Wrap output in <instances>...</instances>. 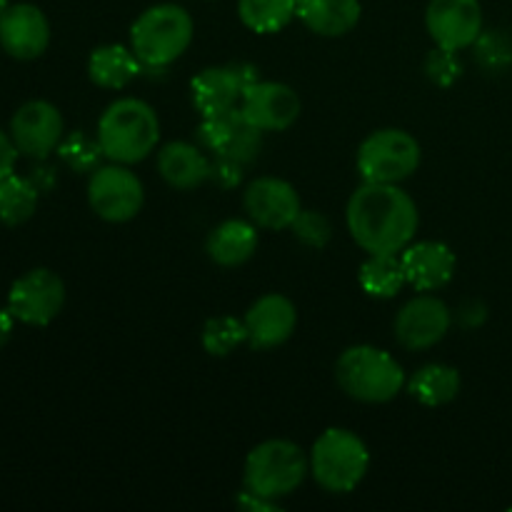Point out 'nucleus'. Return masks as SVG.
Wrapping results in <instances>:
<instances>
[{
  "mask_svg": "<svg viewBox=\"0 0 512 512\" xmlns=\"http://www.w3.org/2000/svg\"><path fill=\"white\" fill-rule=\"evenodd\" d=\"M258 225L253 220L230 218L210 230L205 253L220 268H238L258 253Z\"/></svg>",
  "mask_w": 512,
  "mask_h": 512,
  "instance_id": "aec40b11",
  "label": "nucleus"
},
{
  "mask_svg": "<svg viewBox=\"0 0 512 512\" xmlns=\"http://www.w3.org/2000/svg\"><path fill=\"white\" fill-rule=\"evenodd\" d=\"M10 138L25 158H48L65 138L63 115L48 100H30L15 110L10 120Z\"/></svg>",
  "mask_w": 512,
  "mask_h": 512,
  "instance_id": "9b49d317",
  "label": "nucleus"
},
{
  "mask_svg": "<svg viewBox=\"0 0 512 512\" xmlns=\"http://www.w3.org/2000/svg\"><path fill=\"white\" fill-rule=\"evenodd\" d=\"M203 348L213 358H228L230 353L248 343V330L243 320L233 315H215L203 325Z\"/></svg>",
  "mask_w": 512,
  "mask_h": 512,
  "instance_id": "bb28decb",
  "label": "nucleus"
},
{
  "mask_svg": "<svg viewBox=\"0 0 512 512\" xmlns=\"http://www.w3.org/2000/svg\"><path fill=\"white\" fill-rule=\"evenodd\" d=\"M50 23L38 5L15 3L0 13V48L15 60H35L48 50Z\"/></svg>",
  "mask_w": 512,
  "mask_h": 512,
  "instance_id": "dca6fc26",
  "label": "nucleus"
},
{
  "mask_svg": "<svg viewBox=\"0 0 512 512\" xmlns=\"http://www.w3.org/2000/svg\"><path fill=\"white\" fill-rule=\"evenodd\" d=\"M248 125L245 120L243 110L238 108H230L223 110V113H213V115H203V123L198 128V143L200 148L210 150V153H223L225 148L230 145V140L240 133V130Z\"/></svg>",
  "mask_w": 512,
  "mask_h": 512,
  "instance_id": "cd10ccee",
  "label": "nucleus"
},
{
  "mask_svg": "<svg viewBox=\"0 0 512 512\" xmlns=\"http://www.w3.org/2000/svg\"><path fill=\"white\" fill-rule=\"evenodd\" d=\"M213 160L205 158L203 148L185 140H175L160 148L158 153V173L170 188L175 190H195L210 180Z\"/></svg>",
  "mask_w": 512,
  "mask_h": 512,
  "instance_id": "6ab92c4d",
  "label": "nucleus"
},
{
  "mask_svg": "<svg viewBox=\"0 0 512 512\" xmlns=\"http://www.w3.org/2000/svg\"><path fill=\"white\" fill-rule=\"evenodd\" d=\"M335 380L348 398L365 405H383L408 385L403 365L375 345H353L335 363Z\"/></svg>",
  "mask_w": 512,
  "mask_h": 512,
  "instance_id": "7ed1b4c3",
  "label": "nucleus"
},
{
  "mask_svg": "<svg viewBox=\"0 0 512 512\" xmlns=\"http://www.w3.org/2000/svg\"><path fill=\"white\" fill-rule=\"evenodd\" d=\"M290 230H293V235L300 243L318 250L325 248V245L330 243V238H333V225H330V220L325 218L323 213H318V210H300V215L295 218V223L290 225Z\"/></svg>",
  "mask_w": 512,
  "mask_h": 512,
  "instance_id": "c756f323",
  "label": "nucleus"
},
{
  "mask_svg": "<svg viewBox=\"0 0 512 512\" xmlns=\"http://www.w3.org/2000/svg\"><path fill=\"white\" fill-rule=\"evenodd\" d=\"M405 278L418 293L445 288L455 275V253L440 240H418L400 253Z\"/></svg>",
  "mask_w": 512,
  "mask_h": 512,
  "instance_id": "a211bd4d",
  "label": "nucleus"
},
{
  "mask_svg": "<svg viewBox=\"0 0 512 512\" xmlns=\"http://www.w3.org/2000/svg\"><path fill=\"white\" fill-rule=\"evenodd\" d=\"M460 385L463 380H460L458 368L445 363H428L415 370L413 378L408 380V393L425 408H440L458 398Z\"/></svg>",
  "mask_w": 512,
  "mask_h": 512,
  "instance_id": "5701e85b",
  "label": "nucleus"
},
{
  "mask_svg": "<svg viewBox=\"0 0 512 512\" xmlns=\"http://www.w3.org/2000/svg\"><path fill=\"white\" fill-rule=\"evenodd\" d=\"M258 68L250 63H230L205 68L190 83L193 105L200 115L223 113V110L238 108L245 90L258 83Z\"/></svg>",
  "mask_w": 512,
  "mask_h": 512,
  "instance_id": "f8f14e48",
  "label": "nucleus"
},
{
  "mask_svg": "<svg viewBox=\"0 0 512 512\" xmlns=\"http://www.w3.org/2000/svg\"><path fill=\"white\" fill-rule=\"evenodd\" d=\"M345 225L368 255H398L420 228L415 200L400 185L363 183L348 200Z\"/></svg>",
  "mask_w": 512,
  "mask_h": 512,
  "instance_id": "f257e3e1",
  "label": "nucleus"
},
{
  "mask_svg": "<svg viewBox=\"0 0 512 512\" xmlns=\"http://www.w3.org/2000/svg\"><path fill=\"white\" fill-rule=\"evenodd\" d=\"M140 68L143 65H140L133 48H125L118 43L100 45L88 58V78L105 90H123L125 85L138 78Z\"/></svg>",
  "mask_w": 512,
  "mask_h": 512,
  "instance_id": "4be33fe9",
  "label": "nucleus"
},
{
  "mask_svg": "<svg viewBox=\"0 0 512 512\" xmlns=\"http://www.w3.org/2000/svg\"><path fill=\"white\" fill-rule=\"evenodd\" d=\"M360 0H298L300 23L323 38L348 35L360 23Z\"/></svg>",
  "mask_w": 512,
  "mask_h": 512,
  "instance_id": "412c9836",
  "label": "nucleus"
},
{
  "mask_svg": "<svg viewBox=\"0 0 512 512\" xmlns=\"http://www.w3.org/2000/svg\"><path fill=\"white\" fill-rule=\"evenodd\" d=\"M243 205L248 218L265 230H290L303 210L300 195L288 180L263 175L245 188Z\"/></svg>",
  "mask_w": 512,
  "mask_h": 512,
  "instance_id": "2eb2a0df",
  "label": "nucleus"
},
{
  "mask_svg": "<svg viewBox=\"0 0 512 512\" xmlns=\"http://www.w3.org/2000/svg\"><path fill=\"white\" fill-rule=\"evenodd\" d=\"M238 18L258 35L280 33L298 18V0H240Z\"/></svg>",
  "mask_w": 512,
  "mask_h": 512,
  "instance_id": "393cba45",
  "label": "nucleus"
},
{
  "mask_svg": "<svg viewBox=\"0 0 512 512\" xmlns=\"http://www.w3.org/2000/svg\"><path fill=\"white\" fill-rule=\"evenodd\" d=\"M310 475V458L293 440H265L245 458V490L263 498L280 500L293 495Z\"/></svg>",
  "mask_w": 512,
  "mask_h": 512,
  "instance_id": "423d86ee",
  "label": "nucleus"
},
{
  "mask_svg": "<svg viewBox=\"0 0 512 512\" xmlns=\"http://www.w3.org/2000/svg\"><path fill=\"white\" fill-rule=\"evenodd\" d=\"M5 8H8V0H0V13H3Z\"/></svg>",
  "mask_w": 512,
  "mask_h": 512,
  "instance_id": "e433bc0d",
  "label": "nucleus"
},
{
  "mask_svg": "<svg viewBox=\"0 0 512 512\" xmlns=\"http://www.w3.org/2000/svg\"><path fill=\"white\" fill-rule=\"evenodd\" d=\"M240 110L253 128L263 133H280L300 118L303 103L290 85L278 80H258L245 90Z\"/></svg>",
  "mask_w": 512,
  "mask_h": 512,
  "instance_id": "4468645a",
  "label": "nucleus"
},
{
  "mask_svg": "<svg viewBox=\"0 0 512 512\" xmlns=\"http://www.w3.org/2000/svg\"><path fill=\"white\" fill-rule=\"evenodd\" d=\"M425 28L435 48L460 53L478 43L483 35V8L478 0H430L425 10Z\"/></svg>",
  "mask_w": 512,
  "mask_h": 512,
  "instance_id": "9d476101",
  "label": "nucleus"
},
{
  "mask_svg": "<svg viewBox=\"0 0 512 512\" xmlns=\"http://www.w3.org/2000/svg\"><path fill=\"white\" fill-rule=\"evenodd\" d=\"M193 18L173 3L153 5L130 28V48L143 68H168L193 43Z\"/></svg>",
  "mask_w": 512,
  "mask_h": 512,
  "instance_id": "20e7f679",
  "label": "nucleus"
},
{
  "mask_svg": "<svg viewBox=\"0 0 512 512\" xmlns=\"http://www.w3.org/2000/svg\"><path fill=\"white\" fill-rule=\"evenodd\" d=\"M368 470L370 450L353 430L328 428L310 450V475L325 493H353Z\"/></svg>",
  "mask_w": 512,
  "mask_h": 512,
  "instance_id": "39448f33",
  "label": "nucleus"
},
{
  "mask_svg": "<svg viewBox=\"0 0 512 512\" xmlns=\"http://www.w3.org/2000/svg\"><path fill=\"white\" fill-rule=\"evenodd\" d=\"M58 155L73 173H93L100 168V158H105L98 138H90L83 130L65 135L58 145Z\"/></svg>",
  "mask_w": 512,
  "mask_h": 512,
  "instance_id": "c85d7f7f",
  "label": "nucleus"
},
{
  "mask_svg": "<svg viewBox=\"0 0 512 512\" xmlns=\"http://www.w3.org/2000/svg\"><path fill=\"white\" fill-rule=\"evenodd\" d=\"M423 148L408 130L383 128L370 133L358 148V173L365 183L400 185L418 173Z\"/></svg>",
  "mask_w": 512,
  "mask_h": 512,
  "instance_id": "0eeeda50",
  "label": "nucleus"
},
{
  "mask_svg": "<svg viewBox=\"0 0 512 512\" xmlns=\"http://www.w3.org/2000/svg\"><path fill=\"white\" fill-rule=\"evenodd\" d=\"M88 203L105 223H128L143 210L145 188L128 165H100L90 173Z\"/></svg>",
  "mask_w": 512,
  "mask_h": 512,
  "instance_id": "6e6552de",
  "label": "nucleus"
},
{
  "mask_svg": "<svg viewBox=\"0 0 512 512\" xmlns=\"http://www.w3.org/2000/svg\"><path fill=\"white\" fill-rule=\"evenodd\" d=\"M18 148H15L10 133L0 130V180L8 178L10 173H15V163H18Z\"/></svg>",
  "mask_w": 512,
  "mask_h": 512,
  "instance_id": "72a5a7b5",
  "label": "nucleus"
},
{
  "mask_svg": "<svg viewBox=\"0 0 512 512\" xmlns=\"http://www.w3.org/2000/svg\"><path fill=\"white\" fill-rule=\"evenodd\" d=\"M65 305V283L48 268H35L20 275L8 293V310L23 325L45 328Z\"/></svg>",
  "mask_w": 512,
  "mask_h": 512,
  "instance_id": "1a4fd4ad",
  "label": "nucleus"
},
{
  "mask_svg": "<svg viewBox=\"0 0 512 512\" xmlns=\"http://www.w3.org/2000/svg\"><path fill=\"white\" fill-rule=\"evenodd\" d=\"M425 73H428V78L433 80L435 85H443V88H448V85H453L455 80L460 78V73H463V65H460L458 53H453V50H445V48H435L433 53L428 55V60H425Z\"/></svg>",
  "mask_w": 512,
  "mask_h": 512,
  "instance_id": "2f4dec72",
  "label": "nucleus"
},
{
  "mask_svg": "<svg viewBox=\"0 0 512 512\" xmlns=\"http://www.w3.org/2000/svg\"><path fill=\"white\" fill-rule=\"evenodd\" d=\"M453 325V313L435 295H418L400 308L395 318V340L405 350H430L448 335Z\"/></svg>",
  "mask_w": 512,
  "mask_h": 512,
  "instance_id": "ddd939ff",
  "label": "nucleus"
},
{
  "mask_svg": "<svg viewBox=\"0 0 512 512\" xmlns=\"http://www.w3.org/2000/svg\"><path fill=\"white\" fill-rule=\"evenodd\" d=\"M13 325H15L13 313H10V310H0V348H3V345L10 340V335H13Z\"/></svg>",
  "mask_w": 512,
  "mask_h": 512,
  "instance_id": "c9c22d12",
  "label": "nucleus"
},
{
  "mask_svg": "<svg viewBox=\"0 0 512 512\" xmlns=\"http://www.w3.org/2000/svg\"><path fill=\"white\" fill-rule=\"evenodd\" d=\"M260 153H263V130L253 128V125L248 123L233 140H230L228 148L218 155L235 160L238 165L248 168V165H253L255 160L260 158Z\"/></svg>",
  "mask_w": 512,
  "mask_h": 512,
  "instance_id": "7c9ffc66",
  "label": "nucleus"
},
{
  "mask_svg": "<svg viewBox=\"0 0 512 512\" xmlns=\"http://www.w3.org/2000/svg\"><path fill=\"white\" fill-rule=\"evenodd\" d=\"M210 180L225 190L238 188L240 180H243V165H238L230 158H223V155H215L213 170H210Z\"/></svg>",
  "mask_w": 512,
  "mask_h": 512,
  "instance_id": "473e14b6",
  "label": "nucleus"
},
{
  "mask_svg": "<svg viewBox=\"0 0 512 512\" xmlns=\"http://www.w3.org/2000/svg\"><path fill=\"white\" fill-rule=\"evenodd\" d=\"M38 193V185L15 173L0 180V223L10 228L28 223L38 210Z\"/></svg>",
  "mask_w": 512,
  "mask_h": 512,
  "instance_id": "a878e982",
  "label": "nucleus"
},
{
  "mask_svg": "<svg viewBox=\"0 0 512 512\" xmlns=\"http://www.w3.org/2000/svg\"><path fill=\"white\" fill-rule=\"evenodd\" d=\"M360 288L363 293H368L370 298L378 300H390L400 293V290L408 285L405 278L403 260L398 255H368V260L363 263L358 273Z\"/></svg>",
  "mask_w": 512,
  "mask_h": 512,
  "instance_id": "b1692460",
  "label": "nucleus"
},
{
  "mask_svg": "<svg viewBox=\"0 0 512 512\" xmlns=\"http://www.w3.org/2000/svg\"><path fill=\"white\" fill-rule=\"evenodd\" d=\"M95 138L110 163L135 165L158 148V113L140 98H118L100 115Z\"/></svg>",
  "mask_w": 512,
  "mask_h": 512,
  "instance_id": "f03ea898",
  "label": "nucleus"
},
{
  "mask_svg": "<svg viewBox=\"0 0 512 512\" xmlns=\"http://www.w3.org/2000/svg\"><path fill=\"white\" fill-rule=\"evenodd\" d=\"M238 505H243L245 510H275L278 508V500L263 498V495H255L250 490H243V495L238 498Z\"/></svg>",
  "mask_w": 512,
  "mask_h": 512,
  "instance_id": "f704fd0d",
  "label": "nucleus"
},
{
  "mask_svg": "<svg viewBox=\"0 0 512 512\" xmlns=\"http://www.w3.org/2000/svg\"><path fill=\"white\" fill-rule=\"evenodd\" d=\"M243 323L250 350H273L293 338L298 328V310L285 295L268 293L250 305Z\"/></svg>",
  "mask_w": 512,
  "mask_h": 512,
  "instance_id": "f3484780",
  "label": "nucleus"
}]
</instances>
